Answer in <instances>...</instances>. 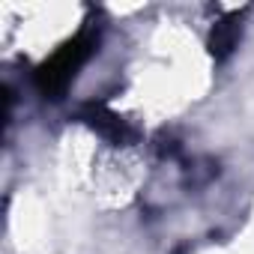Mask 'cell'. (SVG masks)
<instances>
[{"mask_svg":"<svg viewBox=\"0 0 254 254\" xmlns=\"http://www.w3.org/2000/svg\"><path fill=\"white\" fill-rule=\"evenodd\" d=\"M99 48V27H84L81 33H75L69 42H63L45 63H39L33 69V84L36 90L57 102L66 96V90L72 87L78 69L93 57V51Z\"/></svg>","mask_w":254,"mask_h":254,"instance_id":"1","label":"cell"},{"mask_svg":"<svg viewBox=\"0 0 254 254\" xmlns=\"http://www.w3.org/2000/svg\"><path fill=\"white\" fill-rule=\"evenodd\" d=\"M75 117H78V123L90 126V129L99 138H105L108 144L126 147V144H135L138 141V129L129 120H123L120 114H114L105 102H84Z\"/></svg>","mask_w":254,"mask_h":254,"instance_id":"2","label":"cell"},{"mask_svg":"<svg viewBox=\"0 0 254 254\" xmlns=\"http://www.w3.org/2000/svg\"><path fill=\"white\" fill-rule=\"evenodd\" d=\"M239 36H242V18H239V12H230V15H224V18H218V21L212 24L206 48H209V54L221 63V60H227V57L236 51Z\"/></svg>","mask_w":254,"mask_h":254,"instance_id":"3","label":"cell"}]
</instances>
